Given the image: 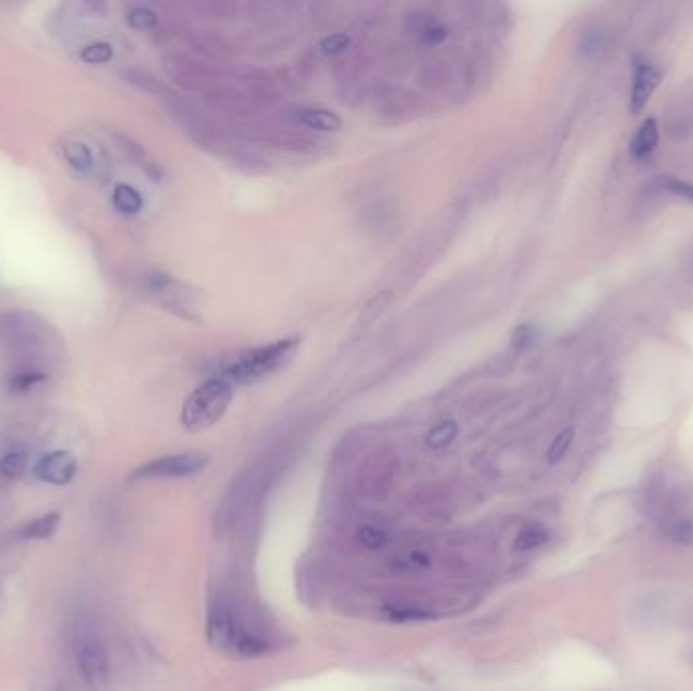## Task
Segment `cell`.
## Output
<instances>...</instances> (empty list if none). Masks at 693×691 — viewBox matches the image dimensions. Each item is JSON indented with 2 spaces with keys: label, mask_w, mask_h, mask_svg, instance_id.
Returning a JSON list of instances; mask_svg holds the SVG:
<instances>
[{
  "label": "cell",
  "mask_w": 693,
  "mask_h": 691,
  "mask_svg": "<svg viewBox=\"0 0 693 691\" xmlns=\"http://www.w3.org/2000/svg\"><path fill=\"white\" fill-rule=\"evenodd\" d=\"M0 339L15 351L35 355L49 347L53 339V331L49 323L33 313H7L0 317Z\"/></svg>",
  "instance_id": "4"
},
{
  "label": "cell",
  "mask_w": 693,
  "mask_h": 691,
  "mask_svg": "<svg viewBox=\"0 0 693 691\" xmlns=\"http://www.w3.org/2000/svg\"><path fill=\"white\" fill-rule=\"evenodd\" d=\"M381 614L388 621L394 623H416V621H430L436 619V614L422 610V608H410V606H383Z\"/></svg>",
  "instance_id": "17"
},
{
  "label": "cell",
  "mask_w": 693,
  "mask_h": 691,
  "mask_svg": "<svg viewBox=\"0 0 693 691\" xmlns=\"http://www.w3.org/2000/svg\"><path fill=\"white\" fill-rule=\"evenodd\" d=\"M349 45V37L347 35H331V37H325L323 43H321V49L323 53L327 55H335V53H341L343 49H347Z\"/></svg>",
  "instance_id": "27"
},
{
  "label": "cell",
  "mask_w": 693,
  "mask_h": 691,
  "mask_svg": "<svg viewBox=\"0 0 693 691\" xmlns=\"http://www.w3.org/2000/svg\"><path fill=\"white\" fill-rule=\"evenodd\" d=\"M659 82H661V71L653 63L635 57L633 78H631V98H629L631 114H641L645 110Z\"/></svg>",
  "instance_id": "8"
},
{
  "label": "cell",
  "mask_w": 693,
  "mask_h": 691,
  "mask_svg": "<svg viewBox=\"0 0 693 691\" xmlns=\"http://www.w3.org/2000/svg\"><path fill=\"white\" fill-rule=\"evenodd\" d=\"M75 663L80 669L82 677L90 685H100L108 679L110 673V659L106 653V647L92 631L77 633L75 639Z\"/></svg>",
  "instance_id": "6"
},
{
  "label": "cell",
  "mask_w": 693,
  "mask_h": 691,
  "mask_svg": "<svg viewBox=\"0 0 693 691\" xmlns=\"http://www.w3.org/2000/svg\"><path fill=\"white\" fill-rule=\"evenodd\" d=\"M126 21L132 29H138V31H148L152 27H157L159 23V17L154 15L150 9H144V7H134L132 11H128L126 15Z\"/></svg>",
  "instance_id": "22"
},
{
  "label": "cell",
  "mask_w": 693,
  "mask_h": 691,
  "mask_svg": "<svg viewBox=\"0 0 693 691\" xmlns=\"http://www.w3.org/2000/svg\"><path fill=\"white\" fill-rule=\"evenodd\" d=\"M606 33L600 27H590L580 35L578 41V53L582 59H596L606 49Z\"/></svg>",
  "instance_id": "14"
},
{
  "label": "cell",
  "mask_w": 693,
  "mask_h": 691,
  "mask_svg": "<svg viewBox=\"0 0 693 691\" xmlns=\"http://www.w3.org/2000/svg\"><path fill=\"white\" fill-rule=\"evenodd\" d=\"M456 432H458L456 422H452V420L440 422L438 426H434V428L428 432L426 444H428L430 448H434V450L444 448V446H448V444L456 438Z\"/></svg>",
  "instance_id": "21"
},
{
  "label": "cell",
  "mask_w": 693,
  "mask_h": 691,
  "mask_svg": "<svg viewBox=\"0 0 693 691\" xmlns=\"http://www.w3.org/2000/svg\"><path fill=\"white\" fill-rule=\"evenodd\" d=\"M659 144V124L655 118H647L629 142V152L635 161L649 159Z\"/></svg>",
  "instance_id": "9"
},
{
  "label": "cell",
  "mask_w": 693,
  "mask_h": 691,
  "mask_svg": "<svg viewBox=\"0 0 693 691\" xmlns=\"http://www.w3.org/2000/svg\"><path fill=\"white\" fill-rule=\"evenodd\" d=\"M359 542L367 550H381L385 544H388V533H385L383 529L373 527V525H365L359 531Z\"/></svg>",
  "instance_id": "24"
},
{
  "label": "cell",
  "mask_w": 693,
  "mask_h": 691,
  "mask_svg": "<svg viewBox=\"0 0 693 691\" xmlns=\"http://www.w3.org/2000/svg\"><path fill=\"white\" fill-rule=\"evenodd\" d=\"M35 477L47 485H69L77 475V458L67 450H53L37 460Z\"/></svg>",
  "instance_id": "7"
},
{
  "label": "cell",
  "mask_w": 693,
  "mask_h": 691,
  "mask_svg": "<svg viewBox=\"0 0 693 691\" xmlns=\"http://www.w3.org/2000/svg\"><path fill=\"white\" fill-rule=\"evenodd\" d=\"M667 535H669V540H673L675 544H683V546L693 544V521L679 519V521L671 523L667 527Z\"/></svg>",
  "instance_id": "25"
},
{
  "label": "cell",
  "mask_w": 693,
  "mask_h": 691,
  "mask_svg": "<svg viewBox=\"0 0 693 691\" xmlns=\"http://www.w3.org/2000/svg\"><path fill=\"white\" fill-rule=\"evenodd\" d=\"M61 152L65 163L77 171V173H92L96 167V159L92 155V150L88 144L80 142V140H63L61 142Z\"/></svg>",
  "instance_id": "10"
},
{
  "label": "cell",
  "mask_w": 693,
  "mask_h": 691,
  "mask_svg": "<svg viewBox=\"0 0 693 691\" xmlns=\"http://www.w3.org/2000/svg\"><path fill=\"white\" fill-rule=\"evenodd\" d=\"M550 540V531L542 525H529V527H523L517 537H515V550L517 552H527V550H535L539 546H544L548 544Z\"/></svg>",
  "instance_id": "16"
},
{
  "label": "cell",
  "mask_w": 693,
  "mask_h": 691,
  "mask_svg": "<svg viewBox=\"0 0 693 691\" xmlns=\"http://www.w3.org/2000/svg\"><path fill=\"white\" fill-rule=\"evenodd\" d=\"M296 120L308 130H317V132H339L343 128V122L335 112L321 110V108L300 110L296 114Z\"/></svg>",
  "instance_id": "11"
},
{
  "label": "cell",
  "mask_w": 693,
  "mask_h": 691,
  "mask_svg": "<svg viewBox=\"0 0 693 691\" xmlns=\"http://www.w3.org/2000/svg\"><path fill=\"white\" fill-rule=\"evenodd\" d=\"M535 337H537V329L533 325H519L511 335V345L521 351V349H527L529 345H533Z\"/></svg>",
  "instance_id": "26"
},
{
  "label": "cell",
  "mask_w": 693,
  "mask_h": 691,
  "mask_svg": "<svg viewBox=\"0 0 693 691\" xmlns=\"http://www.w3.org/2000/svg\"><path fill=\"white\" fill-rule=\"evenodd\" d=\"M691 667H693V657H691Z\"/></svg>",
  "instance_id": "29"
},
{
  "label": "cell",
  "mask_w": 693,
  "mask_h": 691,
  "mask_svg": "<svg viewBox=\"0 0 693 691\" xmlns=\"http://www.w3.org/2000/svg\"><path fill=\"white\" fill-rule=\"evenodd\" d=\"M82 61L90 63V65H100V63H108L114 57V49L108 43H94L88 45L86 49H82Z\"/></svg>",
  "instance_id": "23"
},
{
  "label": "cell",
  "mask_w": 693,
  "mask_h": 691,
  "mask_svg": "<svg viewBox=\"0 0 693 691\" xmlns=\"http://www.w3.org/2000/svg\"><path fill=\"white\" fill-rule=\"evenodd\" d=\"M649 191L667 193V195H673V197H677V199H683V201L693 203V183L683 181V179H677V177H669V175L655 177V179L649 183Z\"/></svg>",
  "instance_id": "12"
},
{
  "label": "cell",
  "mask_w": 693,
  "mask_h": 691,
  "mask_svg": "<svg viewBox=\"0 0 693 691\" xmlns=\"http://www.w3.org/2000/svg\"><path fill=\"white\" fill-rule=\"evenodd\" d=\"M574 438H576V430L572 426L564 428L552 442L550 450H548V463L550 465H558L560 460L566 458V454L570 452L572 444H574Z\"/></svg>",
  "instance_id": "19"
},
{
  "label": "cell",
  "mask_w": 693,
  "mask_h": 691,
  "mask_svg": "<svg viewBox=\"0 0 693 691\" xmlns=\"http://www.w3.org/2000/svg\"><path fill=\"white\" fill-rule=\"evenodd\" d=\"M298 347H300V339L290 337V339H282L264 347H256V349H248V351L231 355L221 363L223 379L227 381L231 379L238 383H258L278 373L280 369H284L294 359V353Z\"/></svg>",
  "instance_id": "1"
},
{
  "label": "cell",
  "mask_w": 693,
  "mask_h": 691,
  "mask_svg": "<svg viewBox=\"0 0 693 691\" xmlns=\"http://www.w3.org/2000/svg\"><path fill=\"white\" fill-rule=\"evenodd\" d=\"M231 400H234L231 383L223 377H211L185 400L181 422L191 432L207 430L223 418Z\"/></svg>",
  "instance_id": "2"
},
{
  "label": "cell",
  "mask_w": 693,
  "mask_h": 691,
  "mask_svg": "<svg viewBox=\"0 0 693 691\" xmlns=\"http://www.w3.org/2000/svg\"><path fill=\"white\" fill-rule=\"evenodd\" d=\"M209 463V456L201 452H185V454H171L150 463L138 467L130 481H152V479H185L193 477L199 471H203Z\"/></svg>",
  "instance_id": "5"
},
{
  "label": "cell",
  "mask_w": 693,
  "mask_h": 691,
  "mask_svg": "<svg viewBox=\"0 0 693 691\" xmlns=\"http://www.w3.org/2000/svg\"><path fill=\"white\" fill-rule=\"evenodd\" d=\"M424 41L426 43H440V41H444L446 39V27H442V25H438V23H432L430 27H426L424 29Z\"/></svg>",
  "instance_id": "28"
},
{
  "label": "cell",
  "mask_w": 693,
  "mask_h": 691,
  "mask_svg": "<svg viewBox=\"0 0 693 691\" xmlns=\"http://www.w3.org/2000/svg\"><path fill=\"white\" fill-rule=\"evenodd\" d=\"M114 205L124 215H136L142 211L144 201H142V195L132 185L120 183L114 189Z\"/></svg>",
  "instance_id": "15"
},
{
  "label": "cell",
  "mask_w": 693,
  "mask_h": 691,
  "mask_svg": "<svg viewBox=\"0 0 693 691\" xmlns=\"http://www.w3.org/2000/svg\"><path fill=\"white\" fill-rule=\"evenodd\" d=\"M27 471V458L23 452H9L0 458V475L9 481L21 479Z\"/></svg>",
  "instance_id": "20"
},
{
  "label": "cell",
  "mask_w": 693,
  "mask_h": 691,
  "mask_svg": "<svg viewBox=\"0 0 693 691\" xmlns=\"http://www.w3.org/2000/svg\"><path fill=\"white\" fill-rule=\"evenodd\" d=\"M59 521H61V515L59 513H47V515H41L33 521H29L23 529H21V535H23V540H49V537L57 531L59 527Z\"/></svg>",
  "instance_id": "13"
},
{
  "label": "cell",
  "mask_w": 693,
  "mask_h": 691,
  "mask_svg": "<svg viewBox=\"0 0 693 691\" xmlns=\"http://www.w3.org/2000/svg\"><path fill=\"white\" fill-rule=\"evenodd\" d=\"M207 639L213 647L229 655L260 657L268 651V645L260 637L244 631L225 606H215L211 610L207 621Z\"/></svg>",
  "instance_id": "3"
},
{
  "label": "cell",
  "mask_w": 693,
  "mask_h": 691,
  "mask_svg": "<svg viewBox=\"0 0 693 691\" xmlns=\"http://www.w3.org/2000/svg\"><path fill=\"white\" fill-rule=\"evenodd\" d=\"M47 379V373L43 369H35V367H25L21 371H15L9 379V388L11 392H17V394H23L27 390H31L33 386H37V383L45 381Z\"/></svg>",
  "instance_id": "18"
}]
</instances>
